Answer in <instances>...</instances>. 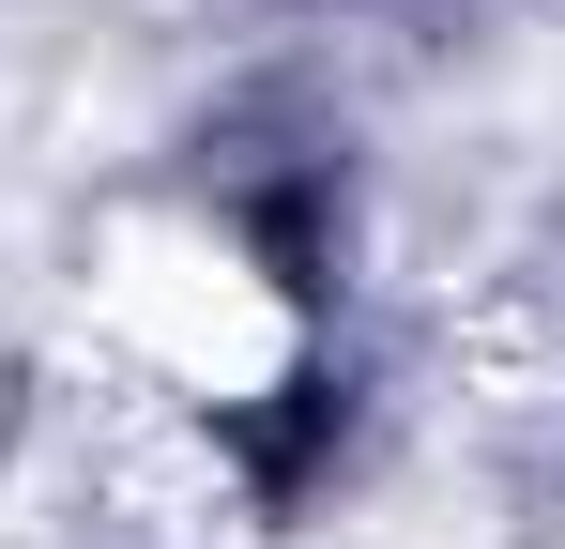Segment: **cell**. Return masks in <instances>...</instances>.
I'll use <instances>...</instances> for the list:
<instances>
[{"instance_id":"1","label":"cell","mask_w":565,"mask_h":549,"mask_svg":"<svg viewBox=\"0 0 565 549\" xmlns=\"http://www.w3.org/2000/svg\"><path fill=\"white\" fill-rule=\"evenodd\" d=\"M62 381L276 443L321 397V274L245 183L138 169L62 229Z\"/></svg>"},{"instance_id":"2","label":"cell","mask_w":565,"mask_h":549,"mask_svg":"<svg viewBox=\"0 0 565 549\" xmlns=\"http://www.w3.org/2000/svg\"><path fill=\"white\" fill-rule=\"evenodd\" d=\"M444 412L520 473H565V290H489L444 321Z\"/></svg>"}]
</instances>
